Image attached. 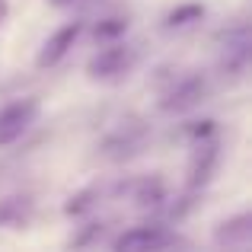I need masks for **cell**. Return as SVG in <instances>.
Instances as JSON below:
<instances>
[{
    "label": "cell",
    "instance_id": "obj_1",
    "mask_svg": "<svg viewBox=\"0 0 252 252\" xmlns=\"http://www.w3.org/2000/svg\"><path fill=\"white\" fill-rule=\"evenodd\" d=\"M137 64V48L122 42H112L105 48H99L96 55L86 61V74L93 80H118V77H128Z\"/></svg>",
    "mask_w": 252,
    "mask_h": 252
},
{
    "label": "cell",
    "instance_id": "obj_2",
    "mask_svg": "<svg viewBox=\"0 0 252 252\" xmlns=\"http://www.w3.org/2000/svg\"><path fill=\"white\" fill-rule=\"evenodd\" d=\"M38 112H42V102L35 96H26V99H13L0 109V147L19 141L26 131L35 125Z\"/></svg>",
    "mask_w": 252,
    "mask_h": 252
},
{
    "label": "cell",
    "instance_id": "obj_3",
    "mask_svg": "<svg viewBox=\"0 0 252 252\" xmlns=\"http://www.w3.org/2000/svg\"><path fill=\"white\" fill-rule=\"evenodd\" d=\"M179 236L166 227H131L122 236L112 240L115 252H150V249H166V246H179Z\"/></svg>",
    "mask_w": 252,
    "mask_h": 252
},
{
    "label": "cell",
    "instance_id": "obj_4",
    "mask_svg": "<svg viewBox=\"0 0 252 252\" xmlns=\"http://www.w3.org/2000/svg\"><path fill=\"white\" fill-rule=\"evenodd\" d=\"M80 32H83V23H64L61 29H55L48 38L42 42V48H38V55H35V67L38 70H48V67H55V64H61L64 58H67V51L74 48V42L80 38Z\"/></svg>",
    "mask_w": 252,
    "mask_h": 252
},
{
    "label": "cell",
    "instance_id": "obj_5",
    "mask_svg": "<svg viewBox=\"0 0 252 252\" xmlns=\"http://www.w3.org/2000/svg\"><path fill=\"white\" fill-rule=\"evenodd\" d=\"M204 96H208V83H204L201 77H185V80H179L166 96H163L160 109L163 112H185V109H191V105H198Z\"/></svg>",
    "mask_w": 252,
    "mask_h": 252
},
{
    "label": "cell",
    "instance_id": "obj_6",
    "mask_svg": "<svg viewBox=\"0 0 252 252\" xmlns=\"http://www.w3.org/2000/svg\"><path fill=\"white\" fill-rule=\"evenodd\" d=\"M217 169V144H198L189 163V189H204Z\"/></svg>",
    "mask_w": 252,
    "mask_h": 252
},
{
    "label": "cell",
    "instance_id": "obj_7",
    "mask_svg": "<svg viewBox=\"0 0 252 252\" xmlns=\"http://www.w3.org/2000/svg\"><path fill=\"white\" fill-rule=\"evenodd\" d=\"M214 240L220 243H227V246H236V243H249L252 240V214L246 211V214H236V217H230V220H223L220 227H217V233H214Z\"/></svg>",
    "mask_w": 252,
    "mask_h": 252
},
{
    "label": "cell",
    "instance_id": "obj_8",
    "mask_svg": "<svg viewBox=\"0 0 252 252\" xmlns=\"http://www.w3.org/2000/svg\"><path fill=\"white\" fill-rule=\"evenodd\" d=\"M29 201L26 198H6L0 201V230H13V227H23L29 220Z\"/></svg>",
    "mask_w": 252,
    "mask_h": 252
},
{
    "label": "cell",
    "instance_id": "obj_9",
    "mask_svg": "<svg viewBox=\"0 0 252 252\" xmlns=\"http://www.w3.org/2000/svg\"><path fill=\"white\" fill-rule=\"evenodd\" d=\"M204 19V3H179L176 10L166 13V29H185L191 23Z\"/></svg>",
    "mask_w": 252,
    "mask_h": 252
},
{
    "label": "cell",
    "instance_id": "obj_10",
    "mask_svg": "<svg viewBox=\"0 0 252 252\" xmlns=\"http://www.w3.org/2000/svg\"><path fill=\"white\" fill-rule=\"evenodd\" d=\"M125 32H128V19H102V23L93 29V35L99 38V42H115V38H122Z\"/></svg>",
    "mask_w": 252,
    "mask_h": 252
},
{
    "label": "cell",
    "instance_id": "obj_11",
    "mask_svg": "<svg viewBox=\"0 0 252 252\" xmlns=\"http://www.w3.org/2000/svg\"><path fill=\"white\" fill-rule=\"evenodd\" d=\"M137 204H160L163 201V182L160 179H147V182L137 185V195H134Z\"/></svg>",
    "mask_w": 252,
    "mask_h": 252
},
{
    "label": "cell",
    "instance_id": "obj_12",
    "mask_svg": "<svg viewBox=\"0 0 252 252\" xmlns=\"http://www.w3.org/2000/svg\"><path fill=\"white\" fill-rule=\"evenodd\" d=\"M90 198H93V195H90V191H80V195H74V198H70V201H67V204H64V214H70V217H77V214H83V211H86V208H90V204H93V201H90Z\"/></svg>",
    "mask_w": 252,
    "mask_h": 252
},
{
    "label": "cell",
    "instance_id": "obj_13",
    "mask_svg": "<svg viewBox=\"0 0 252 252\" xmlns=\"http://www.w3.org/2000/svg\"><path fill=\"white\" fill-rule=\"evenodd\" d=\"M211 134H214V122H211V118H204V122H191L189 137H195V141H204V137H211Z\"/></svg>",
    "mask_w": 252,
    "mask_h": 252
},
{
    "label": "cell",
    "instance_id": "obj_14",
    "mask_svg": "<svg viewBox=\"0 0 252 252\" xmlns=\"http://www.w3.org/2000/svg\"><path fill=\"white\" fill-rule=\"evenodd\" d=\"M96 233H102V223H90V230H86V233H80V236H74L70 243H74V246H86V243H90Z\"/></svg>",
    "mask_w": 252,
    "mask_h": 252
},
{
    "label": "cell",
    "instance_id": "obj_15",
    "mask_svg": "<svg viewBox=\"0 0 252 252\" xmlns=\"http://www.w3.org/2000/svg\"><path fill=\"white\" fill-rule=\"evenodd\" d=\"M6 16H10V3H6V0H0V26L6 23Z\"/></svg>",
    "mask_w": 252,
    "mask_h": 252
}]
</instances>
